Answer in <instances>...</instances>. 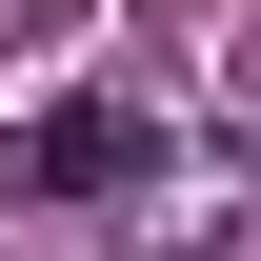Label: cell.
<instances>
[{"label": "cell", "instance_id": "cell-1", "mask_svg": "<svg viewBox=\"0 0 261 261\" xmlns=\"http://www.w3.org/2000/svg\"><path fill=\"white\" fill-rule=\"evenodd\" d=\"M141 161H161V100H61V121L0 141V201H100V181H141Z\"/></svg>", "mask_w": 261, "mask_h": 261}]
</instances>
